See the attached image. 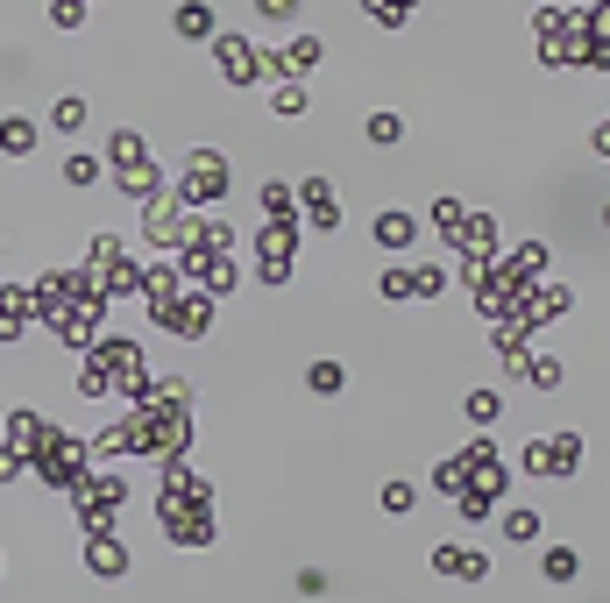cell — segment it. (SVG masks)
<instances>
[{
	"label": "cell",
	"instance_id": "obj_15",
	"mask_svg": "<svg viewBox=\"0 0 610 603\" xmlns=\"http://www.w3.org/2000/svg\"><path fill=\"white\" fill-rule=\"evenodd\" d=\"M291 206H298V199H291V185H284V178H270V185H263V213H270V220H291Z\"/></svg>",
	"mask_w": 610,
	"mask_h": 603
},
{
	"label": "cell",
	"instance_id": "obj_19",
	"mask_svg": "<svg viewBox=\"0 0 610 603\" xmlns=\"http://www.w3.org/2000/svg\"><path fill=\"white\" fill-rule=\"evenodd\" d=\"M50 22H57V29H79V22H86V0H57Z\"/></svg>",
	"mask_w": 610,
	"mask_h": 603
},
{
	"label": "cell",
	"instance_id": "obj_17",
	"mask_svg": "<svg viewBox=\"0 0 610 603\" xmlns=\"http://www.w3.org/2000/svg\"><path fill=\"white\" fill-rule=\"evenodd\" d=\"M412 504H419V490H412L405 476H398V483H384V511H391V518H398V511H412Z\"/></svg>",
	"mask_w": 610,
	"mask_h": 603
},
{
	"label": "cell",
	"instance_id": "obj_14",
	"mask_svg": "<svg viewBox=\"0 0 610 603\" xmlns=\"http://www.w3.org/2000/svg\"><path fill=\"white\" fill-rule=\"evenodd\" d=\"M462 412H469L476 426H497V412H504V398H497V391H469V398H462Z\"/></svg>",
	"mask_w": 610,
	"mask_h": 603
},
{
	"label": "cell",
	"instance_id": "obj_6",
	"mask_svg": "<svg viewBox=\"0 0 610 603\" xmlns=\"http://www.w3.org/2000/svg\"><path fill=\"white\" fill-rule=\"evenodd\" d=\"M29 149H36V121L8 114V121H0V157H29Z\"/></svg>",
	"mask_w": 610,
	"mask_h": 603
},
{
	"label": "cell",
	"instance_id": "obj_9",
	"mask_svg": "<svg viewBox=\"0 0 610 603\" xmlns=\"http://www.w3.org/2000/svg\"><path fill=\"white\" fill-rule=\"evenodd\" d=\"M86 114H93V107H86L79 93H64V100L50 107V128H57V135H79V128H86Z\"/></svg>",
	"mask_w": 610,
	"mask_h": 603
},
{
	"label": "cell",
	"instance_id": "obj_3",
	"mask_svg": "<svg viewBox=\"0 0 610 603\" xmlns=\"http://www.w3.org/2000/svg\"><path fill=\"white\" fill-rule=\"evenodd\" d=\"M433 568L454 575V582H483L490 575V554H476V547H433Z\"/></svg>",
	"mask_w": 610,
	"mask_h": 603
},
{
	"label": "cell",
	"instance_id": "obj_21",
	"mask_svg": "<svg viewBox=\"0 0 610 603\" xmlns=\"http://www.w3.org/2000/svg\"><path fill=\"white\" fill-rule=\"evenodd\" d=\"M384 298H412V270H384Z\"/></svg>",
	"mask_w": 610,
	"mask_h": 603
},
{
	"label": "cell",
	"instance_id": "obj_13",
	"mask_svg": "<svg viewBox=\"0 0 610 603\" xmlns=\"http://www.w3.org/2000/svg\"><path fill=\"white\" fill-rule=\"evenodd\" d=\"M305 384H313L320 398H334V391L348 384V369H341V362H313V369H305Z\"/></svg>",
	"mask_w": 610,
	"mask_h": 603
},
{
	"label": "cell",
	"instance_id": "obj_10",
	"mask_svg": "<svg viewBox=\"0 0 610 603\" xmlns=\"http://www.w3.org/2000/svg\"><path fill=\"white\" fill-rule=\"evenodd\" d=\"M362 135H369V149H398V142H405V121H398V114H369Z\"/></svg>",
	"mask_w": 610,
	"mask_h": 603
},
{
	"label": "cell",
	"instance_id": "obj_11",
	"mask_svg": "<svg viewBox=\"0 0 610 603\" xmlns=\"http://www.w3.org/2000/svg\"><path fill=\"white\" fill-rule=\"evenodd\" d=\"M64 185H100V157H86V149H71V157H64Z\"/></svg>",
	"mask_w": 610,
	"mask_h": 603
},
{
	"label": "cell",
	"instance_id": "obj_7",
	"mask_svg": "<svg viewBox=\"0 0 610 603\" xmlns=\"http://www.w3.org/2000/svg\"><path fill=\"white\" fill-rule=\"evenodd\" d=\"M178 36L185 43H206L213 36V8H206V0H178Z\"/></svg>",
	"mask_w": 610,
	"mask_h": 603
},
{
	"label": "cell",
	"instance_id": "obj_1",
	"mask_svg": "<svg viewBox=\"0 0 610 603\" xmlns=\"http://www.w3.org/2000/svg\"><path fill=\"white\" fill-rule=\"evenodd\" d=\"M227 192V157H213V149H192V157L178 164V185H171V199L185 206V213H199V206H213Z\"/></svg>",
	"mask_w": 610,
	"mask_h": 603
},
{
	"label": "cell",
	"instance_id": "obj_8",
	"mask_svg": "<svg viewBox=\"0 0 610 603\" xmlns=\"http://www.w3.org/2000/svg\"><path fill=\"white\" fill-rule=\"evenodd\" d=\"M270 107H277L284 121H298L305 107H313V93H305V79H277V93H270Z\"/></svg>",
	"mask_w": 610,
	"mask_h": 603
},
{
	"label": "cell",
	"instance_id": "obj_18",
	"mask_svg": "<svg viewBox=\"0 0 610 603\" xmlns=\"http://www.w3.org/2000/svg\"><path fill=\"white\" fill-rule=\"evenodd\" d=\"M575 575H582V561H575L568 547H554V554H547V582H575Z\"/></svg>",
	"mask_w": 610,
	"mask_h": 603
},
{
	"label": "cell",
	"instance_id": "obj_2",
	"mask_svg": "<svg viewBox=\"0 0 610 603\" xmlns=\"http://www.w3.org/2000/svg\"><path fill=\"white\" fill-rule=\"evenodd\" d=\"M369 235H376V249H391V256H398V249H419V213L391 206V213H376Z\"/></svg>",
	"mask_w": 610,
	"mask_h": 603
},
{
	"label": "cell",
	"instance_id": "obj_5",
	"mask_svg": "<svg viewBox=\"0 0 610 603\" xmlns=\"http://www.w3.org/2000/svg\"><path fill=\"white\" fill-rule=\"evenodd\" d=\"M86 561H93V575H128V547L114 540V533H93V547H86Z\"/></svg>",
	"mask_w": 610,
	"mask_h": 603
},
{
	"label": "cell",
	"instance_id": "obj_16",
	"mask_svg": "<svg viewBox=\"0 0 610 603\" xmlns=\"http://www.w3.org/2000/svg\"><path fill=\"white\" fill-rule=\"evenodd\" d=\"M419 8V0H369V15L384 22V29H405V15Z\"/></svg>",
	"mask_w": 610,
	"mask_h": 603
},
{
	"label": "cell",
	"instance_id": "obj_12",
	"mask_svg": "<svg viewBox=\"0 0 610 603\" xmlns=\"http://www.w3.org/2000/svg\"><path fill=\"white\" fill-rule=\"evenodd\" d=\"M504 540L511 547H532V540H540V511H511L504 518Z\"/></svg>",
	"mask_w": 610,
	"mask_h": 603
},
{
	"label": "cell",
	"instance_id": "obj_20",
	"mask_svg": "<svg viewBox=\"0 0 610 603\" xmlns=\"http://www.w3.org/2000/svg\"><path fill=\"white\" fill-rule=\"evenodd\" d=\"M256 15H263V22H291V15H298V0H256Z\"/></svg>",
	"mask_w": 610,
	"mask_h": 603
},
{
	"label": "cell",
	"instance_id": "obj_4",
	"mask_svg": "<svg viewBox=\"0 0 610 603\" xmlns=\"http://www.w3.org/2000/svg\"><path fill=\"white\" fill-rule=\"evenodd\" d=\"M305 220H313L320 235L341 228V206H334V185H327V178H305Z\"/></svg>",
	"mask_w": 610,
	"mask_h": 603
}]
</instances>
